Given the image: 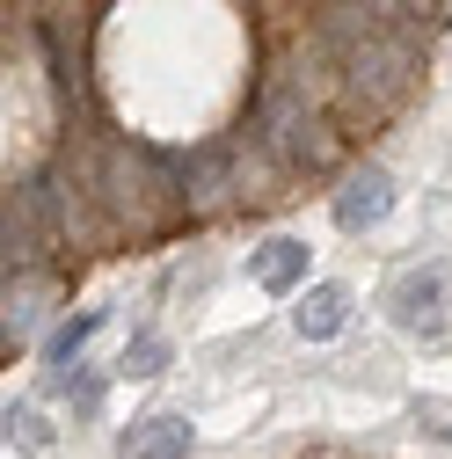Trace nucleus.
I'll return each instance as SVG.
<instances>
[{
  "instance_id": "1",
  "label": "nucleus",
  "mask_w": 452,
  "mask_h": 459,
  "mask_svg": "<svg viewBox=\"0 0 452 459\" xmlns=\"http://www.w3.org/2000/svg\"><path fill=\"white\" fill-rule=\"evenodd\" d=\"M248 125H256V139L277 153L285 176H335V168H343V139H351V132L328 117V102H321L292 66L263 74Z\"/></svg>"
},
{
  "instance_id": "7",
  "label": "nucleus",
  "mask_w": 452,
  "mask_h": 459,
  "mask_svg": "<svg viewBox=\"0 0 452 459\" xmlns=\"http://www.w3.org/2000/svg\"><path fill=\"white\" fill-rule=\"evenodd\" d=\"M44 299H51V284H44V270L37 277H15L8 284V321H0V351H8V365H15V351L37 335V321H44Z\"/></svg>"
},
{
  "instance_id": "12",
  "label": "nucleus",
  "mask_w": 452,
  "mask_h": 459,
  "mask_svg": "<svg viewBox=\"0 0 452 459\" xmlns=\"http://www.w3.org/2000/svg\"><path fill=\"white\" fill-rule=\"evenodd\" d=\"M8 445H15V452H30V459H44L51 445H59V430L44 423L37 401H8Z\"/></svg>"
},
{
  "instance_id": "10",
  "label": "nucleus",
  "mask_w": 452,
  "mask_h": 459,
  "mask_svg": "<svg viewBox=\"0 0 452 459\" xmlns=\"http://www.w3.org/2000/svg\"><path fill=\"white\" fill-rule=\"evenodd\" d=\"M372 8H379V22L387 30H409V37H438V22H445V0H372Z\"/></svg>"
},
{
  "instance_id": "5",
  "label": "nucleus",
  "mask_w": 452,
  "mask_h": 459,
  "mask_svg": "<svg viewBox=\"0 0 452 459\" xmlns=\"http://www.w3.org/2000/svg\"><path fill=\"white\" fill-rule=\"evenodd\" d=\"M190 445H197L190 416H168V409L117 430V459H190Z\"/></svg>"
},
{
  "instance_id": "8",
  "label": "nucleus",
  "mask_w": 452,
  "mask_h": 459,
  "mask_svg": "<svg viewBox=\"0 0 452 459\" xmlns=\"http://www.w3.org/2000/svg\"><path fill=\"white\" fill-rule=\"evenodd\" d=\"M343 321H351V292H343V284H307L300 307H292V328H300L307 342L343 335Z\"/></svg>"
},
{
  "instance_id": "6",
  "label": "nucleus",
  "mask_w": 452,
  "mask_h": 459,
  "mask_svg": "<svg viewBox=\"0 0 452 459\" xmlns=\"http://www.w3.org/2000/svg\"><path fill=\"white\" fill-rule=\"evenodd\" d=\"M307 241H292V234H277V241H263L256 255H248V277L263 284V292H277V299H292L300 284H307Z\"/></svg>"
},
{
  "instance_id": "2",
  "label": "nucleus",
  "mask_w": 452,
  "mask_h": 459,
  "mask_svg": "<svg viewBox=\"0 0 452 459\" xmlns=\"http://www.w3.org/2000/svg\"><path fill=\"white\" fill-rule=\"evenodd\" d=\"M445 299H452L445 270H402L387 284V314H394V328H409V335H445Z\"/></svg>"
},
{
  "instance_id": "13",
  "label": "nucleus",
  "mask_w": 452,
  "mask_h": 459,
  "mask_svg": "<svg viewBox=\"0 0 452 459\" xmlns=\"http://www.w3.org/2000/svg\"><path fill=\"white\" fill-rule=\"evenodd\" d=\"M95 328H102V307L59 321V328H51V342H44V365H51V372H59V365H81V351H88V335H95Z\"/></svg>"
},
{
  "instance_id": "11",
  "label": "nucleus",
  "mask_w": 452,
  "mask_h": 459,
  "mask_svg": "<svg viewBox=\"0 0 452 459\" xmlns=\"http://www.w3.org/2000/svg\"><path fill=\"white\" fill-rule=\"evenodd\" d=\"M168 372V335L161 328H139L125 351H117V379H161Z\"/></svg>"
},
{
  "instance_id": "3",
  "label": "nucleus",
  "mask_w": 452,
  "mask_h": 459,
  "mask_svg": "<svg viewBox=\"0 0 452 459\" xmlns=\"http://www.w3.org/2000/svg\"><path fill=\"white\" fill-rule=\"evenodd\" d=\"M387 22L372 0H321V15H314V44L328 51V59H351L358 44H372Z\"/></svg>"
},
{
  "instance_id": "9",
  "label": "nucleus",
  "mask_w": 452,
  "mask_h": 459,
  "mask_svg": "<svg viewBox=\"0 0 452 459\" xmlns=\"http://www.w3.org/2000/svg\"><path fill=\"white\" fill-rule=\"evenodd\" d=\"M51 394H59L66 409H74V423H81V416H95V409H102L109 379H102V372H88V365H59V372H51Z\"/></svg>"
},
{
  "instance_id": "4",
  "label": "nucleus",
  "mask_w": 452,
  "mask_h": 459,
  "mask_svg": "<svg viewBox=\"0 0 452 459\" xmlns=\"http://www.w3.org/2000/svg\"><path fill=\"white\" fill-rule=\"evenodd\" d=\"M387 212H394V176L387 168H351L343 190H335V226H343V234H365Z\"/></svg>"
}]
</instances>
